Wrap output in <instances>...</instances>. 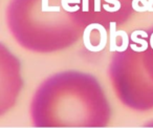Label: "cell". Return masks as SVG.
I'll use <instances>...</instances> for the list:
<instances>
[{
	"mask_svg": "<svg viewBox=\"0 0 153 128\" xmlns=\"http://www.w3.org/2000/svg\"><path fill=\"white\" fill-rule=\"evenodd\" d=\"M7 19L16 41L36 53L71 46L88 26L79 0H11Z\"/></svg>",
	"mask_w": 153,
	"mask_h": 128,
	"instance_id": "2",
	"label": "cell"
},
{
	"mask_svg": "<svg viewBox=\"0 0 153 128\" xmlns=\"http://www.w3.org/2000/svg\"><path fill=\"white\" fill-rule=\"evenodd\" d=\"M106 99L94 76L64 71L45 80L32 101V119L40 127L104 126Z\"/></svg>",
	"mask_w": 153,
	"mask_h": 128,
	"instance_id": "1",
	"label": "cell"
},
{
	"mask_svg": "<svg viewBox=\"0 0 153 128\" xmlns=\"http://www.w3.org/2000/svg\"><path fill=\"white\" fill-rule=\"evenodd\" d=\"M22 86L23 79L19 59L0 43V115L15 105Z\"/></svg>",
	"mask_w": 153,
	"mask_h": 128,
	"instance_id": "3",
	"label": "cell"
},
{
	"mask_svg": "<svg viewBox=\"0 0 153 128\" xmlns=\"http://www.w3.org/2000/svg\"><path fill=\"white\" fill-rule=\"evenodd\" d=\"M150 44H151V47L153 48V34L152 36H151V40H150Z\"/></svg>",
	"mask_w": 153,
	"mask_h": 128,
	"instance_id": "5",
	"label": "cell"
},
{
	"mask_svg": "<svg viewBox=\"0 0 153 128\" xmlns=\"http://www.w3.org/2000/svg\"><path fill=\"white\" fill-rule=\"evenodd\" d=\"M131 40L133 41V42H135V43H140L142 46L140 47H137L135 44H131L130 45V47H131L132 49H133L134 51H145L147 48H148V43H147V41L146 40H144V39H140V38H137L136 37V35L134 34V33H132V35H131Z\"/></svg>",
	"mask_w": 153,
	"mask_h": 128,
	"instance_id": "4",
	"label": "cell"
}]
</instances>
